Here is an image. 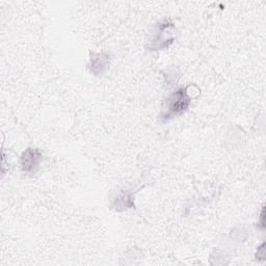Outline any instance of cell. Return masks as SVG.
<instances>
[{
    "instance_id": "1",
    "label": "cell",
    "mask_w": 266,
    "mask_h": 266,
    "mask_svg": "<svg viewBox=\"0 0 266 266\" xmlns=\"http://www.w3.org/2000/svg\"><path fill=\"white\" fill-rule=\"evenodd\" d=\"M189 104V99L186 95L185 90L181 88L178 92H176L169 98V112L173 115L180 113L187 108Z\"/></svg>"
},
{
    "instance_id": "2",
    "label": "cell",
    "mask_w": 266,
    "mask_h": 266,
    "mask_svg": "<svg viewBox=\"0 0 266 266\" xmlns=\"http://www.w3.org/2000/svg\"><path fill=\"white\" fill-rule=\"evenodd\" d=\"M40 153L37 151L33 150H28L26 153H24V156L22 158V166L23 169L28 172L32 169L34 166L37 165L39 160H40Z\"/></svg>"
}]
</instances>
